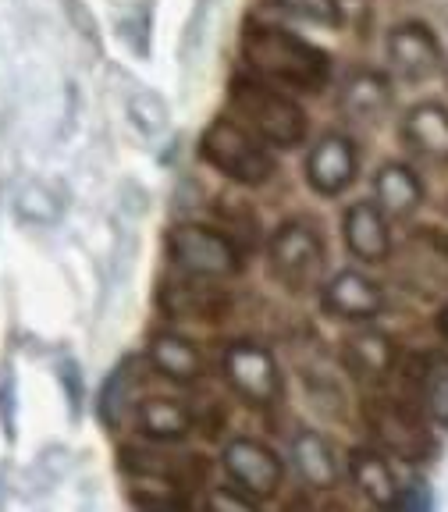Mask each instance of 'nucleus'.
Listing matches in <instances>:
<instances>
[{
  "label": "nucleus",
  "mask_w": 448,
  "mask_h": 512,
  "mask_svg": "<svg viewBox=\"0 0 448 512\" xmlns=\"http://www.w3.org/2000/svg\"><path fill=\"white\" fill-rule=\"evenodd\" d=\"M224 473L232 477V484L239 491H246L249 498H271L281 488V459L274 456L264 441L239 438L224 448Z\"/></svg>",
  "instance_id": "7"
},
{
  "label": "nucleus",
  "mask_w": 448,
  "mask_h": 512,
  "mask_svg": "<svg viewBox=\"0 0 448 512\" xmlns=\"http://www.w3.org/2000/svg\"><path fill=\"white\" fill-rule=\"evenodd\" d=\"M399 274L413 292H445L448 288V246L431 232L406 242L399 256Z\"/></svg>",
  "instance_id": "10"
},
{
  "label": "nucleus",
  "mask_w": 448,
  "mask_h": 512,
  "mask_svg": "<svg viewBox=\"0 0 448 512\" xmlns=\"http://www.w3.org/2000/svg\"><path fill=\"white\" fill-rule=\"evenodd\" d=\"M224 377L232 384V392L246 399L249 406H271L281 395V374L274 363L271 349L253 342H235L224 349Z\"/></svg>",
  "instance_id": "6"
},
{
  "label": "nucleus",
  "mask_w": 448,
  "mask_h": 512,
  "mask_svg": "<svg viewBox=\"0 0 448 512\" xmlns=\"http://www.w3.org/2000/svg\"><path fill=\"white\" fill-rule=\"evenodd\" d=\"M242 61L249 72L267 82H285L296 89H317L328 79V54L313 43L267 22H249L242 32Z\"/></svg>",
  "instance_id": "1"
},
{
  "label": "nucleus",
  "mask_w": 448,
  "mask_h": 512,
  "mask_svg": "<svg viewBox=\"0 0 448 512\" xmlns=\"http://www.w3.org/2000/svg\"><path fill=\"white\" fill-rule=\"evenodd\" d=\"M342 232L349 253L363 264H381L388 256V224H384V210L377 203H352L345 210Z\"/></svg>",
  "instance_id": "14"
},
{
  "label": "nucleus",
  "mask_w": 448,
  "mask_h": 512,
  "mask_svg": "<svg viewBox=\"0 0 448 512\" xmlns=\"http://www.w3.org/2000/svg\"><path fill=\"white\" fill-rule=\"evenodd\" d=\"M210 278H171L160 288V310L168 317H189V320H221L228 313V296L221 288L207 285Z\"/></svg>",
  "instance_id": "11"
},
{
  "label": "nucleus",
  "mask_w": 448,
  "mask_h": 512,
  "mask_svg": "<svg viewBox=\"0 0 448 512\" xmlns=\"http://www.w3.org/2000/svg\"><path fill=\"white\" fill-rule=\"evenodd\" d=\"M136 427L153 441H178L192 431V413L175 399H143L136 406Z\"/></svg>",
  "instance_id": "21"
},
{
  "label": "nucleus",
  "mask_w": 448,
  "mask_h": 512,
  "mask_svg": "<svg viewBox=\"0 0 448 512\" xmlns=\"http://www.w3.org/2000/svg\"><path fill=\"white\" fill-rule=\"evenodd\" d=\"M278 8H285L288 15L303 18L313 25H338L342 22V11H338L335 0H274Z\"/></svg>",
  "instance_id": "25"
},
{
  "label": "nucleus",
  "mask_w": 448,
  "mask_h": 512,
  "mask_svg": "<svg viewBox=\"0 0 448 512\" xmlns=\"http://www.w3.org/2000/svg\"><path fill=\"white\" fill-rule=\"evenodd\" d=\"M128 384H132V377H128V367H118L111 377H107L104 392H100V406H96V413H100V420H104L107 427L118 424V409L125 406L121 399H128Z\"/></svg>",
  "instance_id": "24"
},
{
  "label": "nucleus",
  "mask_w": 448,
  "mask_h": 512,
  "mask_svg": "<svg viewBox=\"0 0 448 512\" xmlns=\"http://www.w3.org/2000/svg\"><path fill=\"white\" fill-rule=\"evenodd\" d=\"M232 111L242 125L271 146H299L306 139V114L292 96L278 93L274 82L260 79H235L232 82Z\"/></svg>",
  "instance_id": "2"
},
{
  "label": "nucleus",
  "mask_w": 448,
  "mask_h": 512,
  "mask_svg": "<svg viewBox=\"0 0 448 512\" xmlns=\"http://www.w3.org/2000/svg\"><path fill=\"white\" fill-rule=\"evenodd\" d=\"M370 416V427L377 431V438L384 441V448H392L395 456L402 459H424L431 452V438L427 431L420 427L409 409L395 406V402H374L367 409Z\"/></svg>",
  "instance_id": "12"
},
{
  "label": "nucleus",
  "mask_w": 448,
  "mask_h": 512,
  "mask_svg": "<svg viewBox=\"0 0 448 512\" xmlns=\"http://www.w3.org/2000/svg\"><path fill=\"white\" fill-rule=\"evenodd\" d=\"M292 463H296V473L306 488H313V491L335 488V480H338L335 456H331V445L320 438L317 431L296 434V441H292Z\"/></svg>",
  "instance_id": "18"
},
{
  "label": "nucleus",
  "mask_w": 448,
  "mask_h": 512,
  "mask_svg": "<svg viewBox=\"0 0 448 512\" xmlns=\"http://www.w3.org/2000/svg\"><path fill=\"white\" fill-rule=\"evenodd\" d=\"M168 256L175 267L196 278H232L242 271V256L235 242L224 232H214L207 224H178L168 235Z\"/></svg>",
  "instance_id": "4"
},
{
  "label": "nucleus",
  "mask_w": 448,
  "mask_h": 512,
  "mask_svg": "<svg viewBox=\"0 0 448 512\" xmlns=\"http://www.w3.org/2000/svg\"><path fill=\"white\" fill-rule=\"evenodd\" d=\"M392 509H431V491H427V484H420V480H416V484L399 488Z\"/></svg>",
  "instance_id": "26"
},
{
  "label": "nucleus",
  "mask_w": 448,
  "mask_h": 512,
  "mask_svg": "<svg viewBox=\"0 0 448 512\" xmlns=\"http://www.w3.org/2000/svg\"><path fill=\"white\" fill-rule=\"evenodd\" d=\"M388 100H392V86H388V79H384L381 72H370V68L352 72L349 79L342 82V89H338V107H342V114L352 121L377 118V114L388 107Z\"/></svg>",
  "instance_id": "15"
},
{
  "label": "nucleus",
  "mask_w": 448,
  "mask_h": 512,
  "mask_svg": "<svg viewBox=\"0 0 448 512\" xmlns=\"http://www.w3.org/2000/svg\"><path fill=\"white\" fill-rule=\"evenodd\" d=\"M374 192H377V207L392 217H409L420 200H424V185L406 164H384L374 178Z\"/></svg>",
  "instance_id": "19"
},
{
  "label": "nucleus",
  "mask_w": 448,
  "mask_h": 512,
  "mask_svg": "<svg viewBox=\"0 0 448 512\" xmlns=\"http://www.w3.org/2000/svg\"><path fill=\"white\" fill-rule=\"evenodd\" d=\"M356 168H360V157H356V146L352 139L338 136H324L306 157V182L320 192V196H338L352 185L356 178Z\"/></svg>",
  "instance_id": "8"
},
{
  "label": "nucleus",
  "mask_w": 448,
  "mask_h": 512,
  "mask_svg": "<svg viewBox=\"0 0 448 512\" xmlns=\"http://www.w3.org/2000/svg\"><path fill=\"white\" fill-rule=\"evenodd\" d=\"M441 335L448 338V306H445V313H441Z\"/></svg>",
  "instance_id": "27"
},
{
  "label": "nucleus",
  "mask_w": 448,
  "mask_h": 512,
  "mask_svg": "<svg viewBox=\"0 0 448 512\" xmlns=\"http://www.w3.org/2000/svg\"><path fill=\"white\" fill-rule=\"evenodd\" d=\"M349 470H352V480H356V488H360L370 502L381 505V509H384V505L392 509L399 488H395V477H392V470H388V463H384L377 452H367V448L352 452Z\"/></svg>",
  "instance_id": "22"
},
{
  "label": "nucleus",
  "mask_w": 448,
  "mask_h": 512,
  "mask_svg": "<svg viewBox=\"0 0 448 512\" xmlns=\"http://www.w3.org/2000/svg\"><path fill=\"white\" fill-rule=\"evenodd\" d=\"M150 363L157 374H164L168 381H178V384H189L203 374L200 349L182 335H153Z\"/></svg>",
  "instance_id": "20"
},
{
  "label": "nucleus",
  "mask_w": 448,
  "mask_h": 512,
  "mask_svg": "<svg viewBox=\"0 0 448 512\" xmlns=\"http://www.w3.org/2000/svg\"><path fill=\"white\" fill-rule=\"evenodd\" d=\"M345 367L360 381H384L395 367V342L381 331H360L345 342Z\"/></svg>",
  "instance_id": "16"
},
{
  "label": "nucleus",
  "mask_w": 448,
  "mask_h": 512,
  "mask_svg": "<svg viewBox=\"0 0 448 512\" xmlns=\"http://www.w3.org/2000/svg\"><path fill=\"white\" fill-rule=\"evenodd\" d=\"M324 271V242L310 224H281L271 239V274L288 292H306Z\"/></svg>",
  "instance_id": "5"
},
{
  "label": "nucleus",
  "mask_w": 448,
  "mask_h": 512,
  "mask_svg": "<svg viewBox=\"0 0 448 512\" xmlns=\"http://www.w3.org/2000/svg\"><path fill=\"white\" fill-rule=\"evenodd\" d=\"M416 384H420V402L431 413V420L448 427V356H431L420 363Z\"/></svg>",
  "instance_id": "23"
},
{
  "label": "nucleus",
  "mask_w": 448,
  "mask_h": 512,
  "mask_svg": "<svg viewBox=\"0 0 448 512\" xmlns=\"http://www.w3.org/2000/svg\"><path fill=\"white\" fill-rule=\"evenodd\" d=\"M324 310L331 317H342V320H370L381 313L384 296L381 288L360 271H338L335 278L324 285V296H320Z\"/></svg>",
  "instance_id": "13"
},
{
  "label": "nucleus",
  "mask_w": 448,
  "mask_h": 512,
  "mask_svg": "<svg viewBox=\"0 0 448 512\" xmlns=\"http://www.w3.org/2000/svg\"><path fill=\"white\" fill-rule=\"evenodd\" d=\"M200 157L242 185H264L274 175V160L264 150V139L253 136L239 118H217L203 132Z\"/></svg>",
  "instance_id": "3"
},
{
  "label": "nucleus",
  "mask_w": 448,
  "mask_h": 512,
  "mask_svg": "<svg viewBox=\"0 0 448 512\" xmlns=\"http://www.w3.org/2000/svg\"><path fill=\"white\" fill-rule=\"evenodd\" d=\"M388 61L402 79L420 82L441 68V47L427 25L406 22L388 32Z\"/></svg>",
  "instance_id": "9"
},
{
  "label": "nucleus",
  "mask_w": 448,
  "mask_h": 512,
  "mask_svg": "<svg viewBox=\"0 0 448 512\" xmlns=\"http://www.w3.org/2000/svg\"><path fill=\"white\" fill-rule=\"evenodd\" d=\"M402 136L416 153L431 160H448V111L441 104H420L402 121Z\"/></svg>",
  "instance_id": "17"
}]
</instances>
